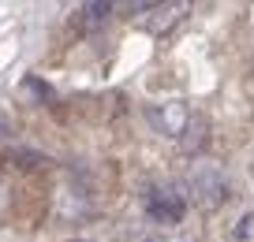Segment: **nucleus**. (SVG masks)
Returning <instances> with one entry per match:
<instances>
[{
  "mask_svg": "<svg viewBox=\"0 0 254 242\" xmlns=\"http://www.w3.org/2000/svg\"><path fill=\"white\" fill-rule=\"evenodd\" d=\"M183 190H187V201H194L198 209H221L232 197L228 172L221 164H213V160L190 164V172L183 175Z\"/></svg>",
  "mask_w": 254,
  "mask_h": 242,
  "instance_id": "f257e3e1",
  "label": "nucleus"
},
{
  "mask_svg": "<svg viewBox=\"0 0 254 242\" xmlns=\"http://www.w3.org/2000/svg\"><path fill=\"white\" fill-rule=\"evenodd\" d=\"M146 205V216L153 220V224H180L183 212H187V190H183V183H161V187H150L142 197Z\"/></svg>",
  "mask_w": 254,
  "mask_h": 242,
  "instance_id": "f03ea898",
  "label": "nucleus"
},
{
  "mask_svg": "<svg viewBox=\"0 0 254 242\" xmlns=\"http://www.w3.org/2000/svg\"><path fill=\"white\" fill-rule=\"evenodd\" d=\"M146 119H150V127L161 134V138H172V142H183V134L190 131V123H194V116H190L187 101H157L146 108Z\"/></svg>",
  "mask_w": 254,
  "mask_h": 242,
  "instance_id": "7ed1b4c3",
  "label": "nucleus"
},
{
  "mask_svg": "<svg viewBox=\"0 0 254 242\" xmlns=\"http://www.w3.org/2000/svg\"><path fill=\"white\" fill-rule=\"evenodd\" d=\"M190 11V4L187 0H172V4H153V11L142 19V30H150V34H168L176 23H180L183 15Z\"/></svg>",
  "mask_w": 254,
  "mask_h": 242,
  "instance_id": "20e7f679",
  "label": "nucleus"
},
{
  "mask_svg": "<svg viewBox=\"0 0 254 242\" xmlns=\"http://www.w3.org/2000/svg\"><path fill=\"white\" fill-rule=\"evenodd\" d=\"M112 11H116V4H109V0H90L79 8V26L82 30H101Z\"/></svg>",
  "mask_w": 254,
  "mask_h": 242,
  "instance_id": "39448f33",
  "label": "nucleus"
},
{
  "mask_svg": "<svg viewBox=\"0 0 254 242\" xmlns=\"http://www.w3.org/2000/svg\"><path fill=\"white\" fill-rule=\"evenodd\" d=\"M232 242H254V212H247V216L236 220V227H232Z\"/></svg>",
  "mask_w": 254,
  "mask_h": 242,
  "instance_id": "423d86ee",
  "label": "nucleus"
},
{
  "mask_svg": "<svg viewBox=\"0 0 254 242\" xmlns=\"http://www.w3.org/2000/svg\"><path fill=\"white\" fill-rule=\"evenodd\" d=\"M161 242H194V235H187V231H176V235H165Z\"/></svg>",
  "mask_w": 254,
  "mask_h": 242,
  "instance_id": "0eeeda50",
  "label": "nucleus"
}]
</instances>
